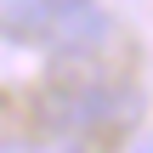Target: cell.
I'll return each mask as SVG.
<instances>
[{"mask_svg":"<svg viewBox=\"0 0 153 153\" xmlns=\"http://www.w3.org/2000/svg\"><path fill=\"white\" fill-rule=\"evenodd\" d=\"M45 40L57 51H91L108 40V11L97 0H57L51 23H45Z\"/></svg>","mask_w":153,"mask_h":153,"instance_id":"cell-1","label":"cell"},{"mask_svg":"<svg viewBox=\"0 0 153 153\" xmlns=\"http://www.w3.org/2000/svg\"><path fill=\"white\" fill-rule=\"evenodd\" d=\"M6 6V34H45L57 0H0Z\"/></svg>","mask_w":153,"mask_h":153,"instance_id":"cell-2","label":"cell"},{"mask_svg":"<svg viewBox=\"0 0 153 153\" xmlns=\"http://www.w3.org/2000/svg\"><path fill=\"white\" fill-rule=\"evenodd\" d=\"M6 153H40V148H28V142H6Z\"/></svg>","mask_w":153,"mask_h":153,"instance_id":"cell-3","label":"cell"}]
</instances>
